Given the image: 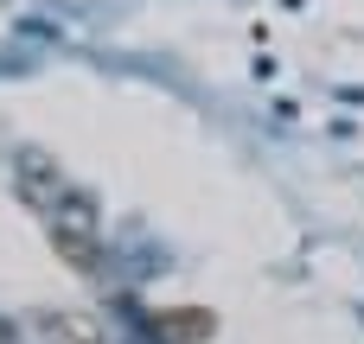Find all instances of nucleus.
<instances>
[{"label": "nucleus", "instance_id": "f257e3e1", "mask_svg": "<svg viewBox=\"0 0 364 344\" xmlns=\"http://www.w3.org/2000/svg\"><path fill=\"white\" fill-rule=\"evenodd\" d=\"M13 185H19V198H26L32 211H51V204L64 198V179H58V166H51L45 153H19V160H13Z\"/></svg>", "mask_w": 364, "mask_h": 344}, {"label": "nucleus", "instance_id": "f03ea898", "mask_svg": "<svg viewBox=\"0 0 364 344\" xmlns=\"http://www.w3.org/2000/svg\"><path fill=\"white\" fill-rule=\"evenodd\" d=\"M38 332L51 344H102V319L96 313H45Z\"/></svg>", "mask_w": 364, "mask_h": 344}, {"label": "nucleus", "instance_id": "7ed1b4c3", "mask_svg": "<svg viewBox=\"0 0 364 344\" xmlns=\"http://www.w3.org/2000/svg\"><path fill=\"white\" fill-rule=\"evenodd\" d=\"M51 249H58L77 274H102V243L83 236V230H51Z\"/></svg>", "mask_w": 364, "mask_h": 344}, {"label": "nucleus", "instance_id": "20e7f679", "mask_svg": "<svg viewBox=\"0 0 364 344\" xmlns=\"http://www.w3.org/2000/svg\"><path fill=\"white\" fill-rule=\"evenodd\" d=\"M154 332H160V338H173V344H192V338H211V332H218V319H211L205 306H179V313H173V319H160Z\"/></svg>", "mask_w": 364, "mask_h": 344}]
</instances>
